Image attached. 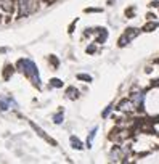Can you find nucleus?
I'll list each match as a JSON object with an SVG mask.
<instances>
[{"label":"nucleus","instance_id":"nucleus-1","mask_svg":"<svg viewBox=\"0 0 159 164\" xmlns=\"http://www.w3.org/2000/svg\"><path fill=\"white\" fill-rule=\"evenodd\" d=\"M16 69L24 74L35 87L40 88V74H39V69H37V64L34 63L31 58H21V60H18L16 61Z\"/></svg>","mask_w":159,"mask_h":164},{"label":"nucleus","instance_id":"nucleus-2","mask_svg":"<svg viewBox=\"0 0 159 164\" xmlns=\"http://www.w3.org/2000/svg\"><path fill=\"white\" fill-rule=\"evenodd\" d=\"M40 0H16V10H18V16L24 18V16L32 15L37 11Z\"/></svg>","mask_w":159,"mask_h":164},{"label":"nucleus","instance_id":"nucleus-3","mask_svg":"<svg viewBox=\"0 0 159 164\" xmlns=\"http://www.w3.org/2000/svg\"><path fill=\"white\" fill-rule=\"evenodd\" d=\"M128 97H130L132 101L135 103L138 113H145V111H146V109H145V101H146V97H148L146 90H132Z\"/></svg>","mask_w":159,"mask_h":164},{"label":"nucleus","instance_id":"nucleus-4","mask_svg":"<svg viewBox=\"0 0 159 164\" xmlns=\"http://www.w3.org/2000/svg\"><path fill=\"white\" fill-rule=\"evenodd\" d=\"M116 109L119 113H122V114H132V113L137 111V106H135V103L132 101V98L127 97V98L119 100V103L116 105Z\"/></svg>","mask_w":159,"mask_h":164},{"label":"nucleus","instance_id":"nucleus-5","mask_svg":"<svg viewBox=\"0 0 159 164\" xmlns=\"http://www.w3.org/2000/svg\"><path fill=\"white\" fill-rule=\"evenodd\" d=\"M93 36H95V42L98 45H103L108 40V37H109V32H108L106 27L98 26V27H93Z\"/></svg>","mask_w":159,"mask_h":164},{"label":"nucleus","instance_id":"nucleus-6","mask_svg":"<svg viewBox=\"0 0 159 164\" xmlns=\"http://www.w3.org/2000/svg\"><path fill=\"white\" fill-rule=\"evenodd\" d=\"M16 8V0H0V10L6 15L13 13Z\"/></svg>","mask_w":159,"mask_h":164},{"label":"nucleus","instance_id":"nucleus-7","mask_svg":"<svg viewBox=\"0 0 159 164\" xmlns=\"http://www.w3.org/2000/svg\"><path fill=\"white\" fill-rule=\"evenodd\" d=\"M18 108V103H16L15 100H13L11 97H6V98H0V109L2 111H6V109L10 108Z\"/></svg>","mask_w":159,"mask_h":164},{"label":"nucleus","instance_id":"nucleus-8","mask_svg":"<svg viewBox=\"0 0 159 164\" xmlns=\"http://www.w3.org/2000/svg\"><path fill=\"white\" fill-rule=\"evenodd\" d=\"M69 145H71V148L76 150V151H82L84 146H85V145H84V142L77 135H71L69 137Z\"/></svg>","mask_w":159,"mask_h":164},{"label":"nucleus","instance_id":"nucleus-9","mask_svg":"<svg viewBox=\"0 0 159 164\" xmlns=\"http://www.w3.org/2000/svg\"><path fill=\"white\" fill-rule=\"evenodd\" d=\"M79 97H80V90L77 87L69 85V87L66 88V98H69V100H77Z\"/></svg>","mask_w":159,"mask_h":164},{"label":"nucleus","instance_id":"nucleus-10","mask_svg":"<svg viewBox=\"0 0 159 164\" xmlns=\"http://www.w3.org/2000/svg\"><path fill=\"white\" fill-rule=\"evenodd\" d=\"M31 125H32V129H34V130H35L37 134H39L40 137H42V138H45V140H47V142H48V143H52V145H55V146L58 145V143H56V142H55V140H53V138H50V137L47 135L45 132H43L42 129L39 127V125H35V124H34V122H31Z\"/></svg>","mask_w":159,"mask_h":164},{"label":"nucleus","instance_id":"nucleus-11","mask_svg":"<svg viewBox=\"0 0 159 164\" xmlns=\"http://www.w3.org/2000/svg\"><path fill=\"white\" fill-rule=\"evenodd\" d=\"M158 27H159V21H146L145 26L141 27V31H143V32H153Z\"/></svg>","mask_w":159,"mask_h":164},{"label":"nucleus","instance_id":"nucleus-12","mask_svg":"<svg viewBox=\"0 0 159 164\" xmlns=\"http://www.w3.org/2000/svg\"><path fill=\"white\" fill-rule=\"evenodd\" d=\"M97 132H98V127H97V125H95L93 129H90L89 135H87V142H85V146H87V148H92V145H93V138L97 137Z\"/></svg>","mask_w":159,"mask_h":164},{"label":"nucleus","instance_id":"nucleus-13","mask_svg":"<svg viewBox=\"0 0 159 164\" xmlns=\"http://www.w3.org/2000/svg\"><path fill=\"white\" fill-rule=\"evenodd\" d=\"M130 42H132V39H130V37H128V36H127L126 32H124L122 36H121L119 39H117V47H119V48H124V47H127V45H128V43H130Z\"/></svg>","mask_w":159,"mask_h":164},{"label":"nucleus","instance_id":"nucleus-14","mask_svg":"<svg viewBox=\"0 0 159 164\" xmlns=\"http://www.w3.org/2000/svg\"><path fill=\"white\" fill-rule=\"evenodd\" d=\"M124 32H126V34H127L128 37H130L132 40H133L135 37H137V36H140V32H143V31H141V29H138V27H127V29L124 31Z\"/></svg>","mask_w":159,"mask_h":164},{"label":"nucleus","instance_id":"nucleus-15","mask_svg":"<svg viewBox=\"0 0 159 164\" xmlns=\"http://www.w3.org/2000/svg\"><path fill=\"white\" fill-rule=\"evenodd\" d=\"M15 71H16V69L11 66V64H6V66H5V69H3V79H5V81H8L10 77H11L13 74H15Z\"/></svg>","mask_w":159,"mask_h":164},{"label":"nucleus","instance_id":"nucleus-16","mask_svg":"<svg viewBox=\"0 0 159 164\" xmlns=\"http://www.w3.org/2000/svg\"><path fill=\"white\" fill-rule=\"evenodd\" d=\"M53 122H55V124H63V121H64V111H63V109H60V111L58 113H56V114H53Z\"/></svg>","mask_w":159,"mask_h":164},{"label":"nucleus","instance_id":"nucleus-17","mask_svg":"<svg viewBox=\"0 0 159 164\" xmlns=\"http://www.w3.org/2000/svg\"><path fill=\"white\" fill-rule=\"evenodd\" d=\"M77 81H82V82H87V84H90V82L93 81V77L90 76V74H85V73H79L77 74Z\"/></svg>","mask_w":159,"mask_h":164},{"label":"nucleus","instance_id":"nucleus-18","mask_svg":"<svg viewBox=\"0 0 159 164\" xmlns=\"http://www.w3.org/2000/svg\"><path fill=\"white\" fill-rule=\"evenodd\" d=\"M63 81L58 79V77H53V79H50V87L52 88H61L63 87Z\"/></svg>","mask_w":159,"mask_h":164},{"label":"nucleus","instance_id":"nucleus-19","mask_svg":"<svg viewBox=\"0 0 159 164\" xmlns=\"http://www.w3.org/2000/svg\"><path fill=\"white\" fill-rule=\"evenodd\" d=\"M97 52H98L97 42H93V43H89V45H87V48H85V53H89V55H95Z\"/></svg>","mask_w":159,"mask_h":164},{"label":"nucleus","instance_id":"nucleus-20","mask_svg":"<svg viewBox=\"0 0 159 164\" xmlns=\"http://www.w3.org/2000/svg\"><path fill=\"white\" fill-rule=\"evenodd\" d=\"M113 108H114V105H108V106L103 109V113H101V118H103V119H108V116L111 114V111H113Z\"/></svg>","mask_w":159,"mask_h":164},{"label":"nucleus","instance_id":"nucleus-21","mask_svg":"<svg viewBox=\"0 0 159 164\" xmlns=\"http://www.w3.org/2000/svg\"><path fill=\"white\" fill-rule=\"evenodd\" d=\"M48 60H50V64H52L53 68H58V66H60V60L55 56V55H50Z\"/></svg>","mask_w":159,"mask_h":164},{"label":"nucleus","instance_id":"nucleus-22","mask_svg":"<svg viewBox=\"0 0 159 164\" xmlns=\"http://www.w3.org/2000/svg\"><path fill=\"white\" fill-rule=\"evenodd\" d=\"M135 16V6H128L126 10V18H133Z\"/></svg>","mask_w":159,"mask_h":164},{"label":"nucleus","instance_id":"nucleus-23","mask_svg":"<svg viewBox=\"0 0 159 164\" xmlns=\"http://www.w3.org/2000/svg\"><path fill=\"white\" fill-rule=\"evenodd\" d=\"M85 11L87 13H93V11H95V13H101V8H87Z\"/></svg>","mask_w":159,"mask_h":164},{"label":"nucleus","instance_id":"nucleus-24","mask_svg":"<svg viewBox=\"0 0 159 164\" xmlns=\"http://www.w3.org/2000/svg\"><path fill=\"white\" fill-rule=\"evenodd\" d=\"M151 8H159V0H153V2L150 3Z\"/></svg>","mask_w":159,"mask_h":164},{"label":"nucleus","instance_id":"nucleus-25","mask_svg":"<svg viewBox=\"0 0 159 164\" xmlns=\"http://www.w3.org/2000/svg\"><path fill=\"white\" fill-rule=\"evenodd\" d=\"M76 24H77V19H76V21H74L72 24H71V27H69V32H71V34L74 32V27H76Z\"/></svg>","mask_w":159,"mask_h":164},{"label":"nucleus","instance_id":"nucleus-26","mask_svg":"<svg viewBox=\"0 0 159 164\" xmlns=\"http://www.w3.org/2000/svg\"><path fill=\"white\" fill-rule=\"evenodd\" d=\"M45 2H53V0H45Z\"/></svg>","mask_w":159,"mask_h":164}]
</instances>
